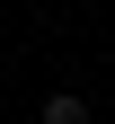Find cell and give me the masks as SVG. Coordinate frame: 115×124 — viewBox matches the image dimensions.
<instances>
[{
    "mask_svg": "<svg viewBox=\"0 0 115 124\" xmlns=\"http://www.w3.org/2000/svg\"><path fill=\"white\" fill-rule=\"evenodd\" d=\"M44 124H89V98H80V89H62V98H44Z\"/></svg>",
    "mask_w": 115,
    "mask_h": 124,
    "instance_id": "obj_1",
    "label": "cell"
}]
</instances>
